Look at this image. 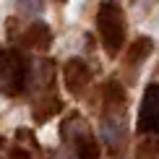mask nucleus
<instances>
[{
    "mask_svg": "<svg viewBox=\"0 0 159 159\" xmlns=\"http://www.w3.org/2000/svg\"><path fill=\"white\" fill-rule=\"evenodd\" d=\"M97 31H99V42L107 55H120V50L125 47V13L117 3L104 0L97 11Z\"/></svg>",
    "mask_w": 159,
    "mask_h": 159,
    "instance_id": "f257e3e1",
    "label": "nucleus"
},
{
    "mask_svg": "<svg viewBox=\"0 0 159 159\" xmlns=\"http://www.w3.org/2000/svg\"><path fill=\"white\" fill-rule=\"evenodd\" d=\"M149 52H151V39H149V37H143L141 42H136V44H133V50H130V60L136 63L138 57L143 60V57H146Z\"/></svg>",
    "mask_w": 159,
    "mask_h": 159,
    "instance_id": "6e6552de",
    "label": "nucleus"
},
{
    "mask_svg": "<svg viewBox=\"0 0 159 159\" xmlns=\"http://www.w3.org/2000/svg\"><path fill=\"white\" fill-rule=\"evenodd\" d=\"M21 42L31 50H47L52 44V31L44 21H31L26 26V31L21 34Z\"/></svg>",
    "mask_w": 159,
    "mask_h": 159,
    "instance_id": "423d86ee",
    "label": "nucleus"
},
{
    "mask_svg": "<svg viewBox=\"0 0 159 159\" xmlns=\"http://www.w3.org/2000/svg\"><path fill=\"white\" fill-rule=\"evenodd\" d=\"M31 84V63L24 57V52L0 47V94L18 97Z\"/></svg>",
    "mask_w": 159,
    "mask_h": 159,
    "instance_id": "f03ea898",
    "label": "nucleus"
},
{
    "mask_svg": "<svg viewBox=\"0 0 159 159\" xmlns=\"http://www.w3.org/2000/svg\"><path fill=\"white\" fill-rule=\"evenodd\" d=\"M63 81H65V86H68V91H73V94H84L86 86L91 84L89 65H86L84 60H78V57H70V60L63 65Z\"/></svg>",
    "mask_w": 159,
    "mask_h": 159,
    "instance_id": "39448f33",
    "label": "nucleus"
},
{
    "mask_svg": "<svg viewBox=\"0 0 159 159\" xmlns=\"http://www.w3.org/2000/svg\"><path fill=\"white\" fill-rule=\"evenodd\" d=\"M16 8L24 13V16H37L44 8V0H16Z\"/></svg>",
    "mask_w": 159,
    "mask_h": 159,
    "instance_id": "0eeeda50",
    "label": "nucleus"
},
{
    "mask_svg": "<svg viewBox=\"0 0 159 159\" xmlns=\"http://www.w3.org/2000/svg\"><path fill=\"white\" fill-rule=\"evenodd\" d=\"M57 3H68V0H57Z\"/></svg>",
    "mask_w": 159,
    "mask_h": 159,
    "instance_id": "1a4fd4ad",
    "label": "nucleus"
},
{
    "mask_svg": "<svg viewBox=\"0 0 159 159\" xmlns=\"http://www.w3.org/2000/svg\"><path fill=\"white\" fill-rule=\"evenodd\" d=\"M60 138L78 159H99V141L81 115H68L60 125Z\"/></svg>",
    "mask_w": 159,
    "mask_h": 159,
    "instance_id": "7ed1b4c3",
    "label": "nucleus"
},
{
    "mask_svg": "<svg viewBox=\"0 0 159 159\" xmlns=\"http://www.w3.org/2000/svg\"><path fill=\"white\" fill-rule=\"evenodd\" d=\"M138 128L143 133H154L159 130V84L149 86L141 102V112H138Z\"/></svg>",
    "mask_w": 159,
    "mask_h": 159,
    "instance_id": "20e7f679",
    "label": "nucleus"
}]
</instances>
